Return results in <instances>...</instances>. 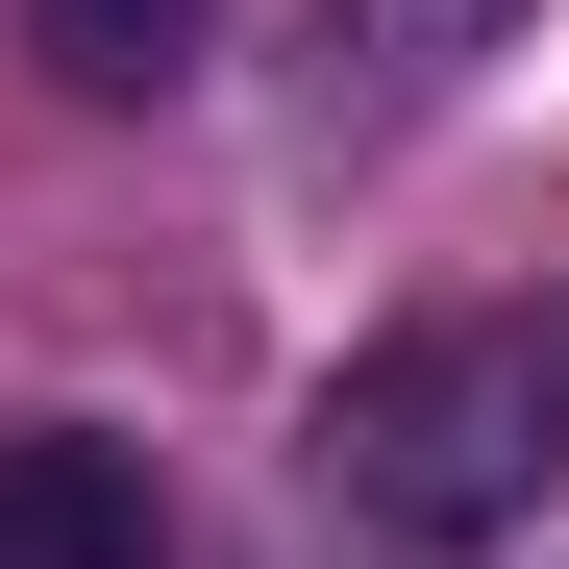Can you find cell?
<instances>
[{
  "label": "cell",
  "mask_w": 569,
  "mask_h": 569,
  "mask_svg": "<svg viewBox=\"0 0 569 569\" xmlns=\"http://www.w3.org/2000/svg\"><path fill=\"white\" fill-rule=\"evenodd\" d=\"M199 26H223V0H26V50L74 74V100H173V74H199Z\"/></svg>",
  "instance_id": "3"
},
{
  "label": "cell",
  "mask_w": 569,
  "mask_h": 569,
  "mask_svg": "<svg viewBox=\"0 0 569 569\" xmlns=\"http://www.w3.org/2000/svg\"><path fill=\"white\" fill-rule=\"evenodd\" d=\"M545 421H569V347H545Z\"/></svg>",
  "instance_id": "4"
},
{
  "label": "cell",
  "mask_w": 569,
  "mask_h": 569,
  "mask_svg": "<svg viewBox=\"0 0 569 569\" xmlns=\"http://www.w3.org/2000/svg\"><path fill=\"white\" fill-rule=\"evenodd\" d=\"M520 446H569V421H545V347H496V322H421V347H371L347 397H322V470H347L371 520H421V545L496 520Z\"/></svg>",
  "instance_id": "1"
},
{
  "label": "cell",
  "mask_w": 569,
  "mask_h": 569,
  "mask_svg": "<svg viewBox=\"0 0 569 569\" xmlns=\"http://www.w3.org/2000/svg\"><path fill=\"white\" fill-rule=\"evenodd\" d=\"M0 569H173L149 446H100V421H0Z\"/></svg>",
  "instance_id": "2"
}]
</instances>
